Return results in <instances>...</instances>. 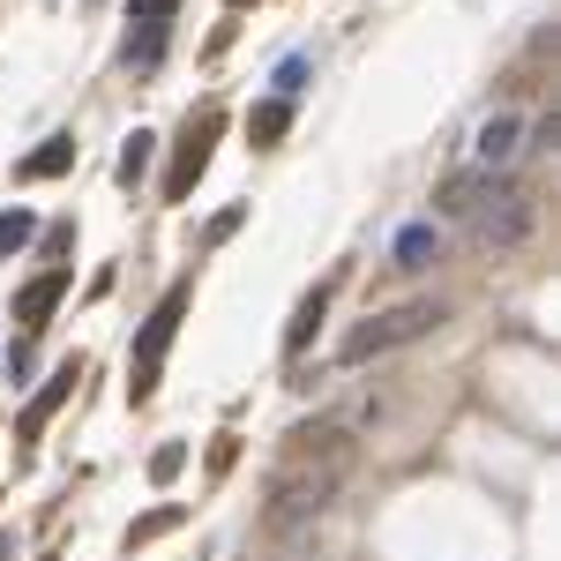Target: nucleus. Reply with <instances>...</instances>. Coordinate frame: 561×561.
<instances>
[{
	"label": "nucleus",
	"mask_w": 561,
	"mask_h": 561,
	"mask_svg": "<svg viewBox=\"0 0 561 561\" xmlns=\"http://www.w3.org/2000/svg\"><path fill=\"white\" fill-rule=\"evenodd\" d=\"M345 465H352V449H330V457L314 465V457H307V442H300L293 472H277V486H270V510H262V524H270V531L314 524L322 510H330V494L345 486Z\"/></svg>",
	"instance_id": "obj_1"
},
{
	"label": "nucleus",
	"mask_w": 561,
	"mask_h": 561,
	"mask_svg": "<svg viewBox=\"0 0 561 561\" xmlns=\"http://www.w3.org/2000/svg\"><path fill=\"white\" fill-rule=\"evenodd\" d=\"M427 330H442V307H434V300L382 307V314H367L359 330H345L337 359H345V367H367V359H382V352H397V345H420Z\"/></svg>",
	"instance_id": "obj_2"
},
{
	"label": "nucleus",
	"mask_w": 561,
	"mask_h": 561,
	"mask_svg": "<svg viewBox=\"0 0 561 561\" xmlns=\"http://www.w3.org/2000/svg\"><path fill=\"white\" fill-rule=\"evenodd\" d=\"M180 314H187V285H173V293L158 300V314L142 322V337H135V359H128V397L135 404L158 397V367H165V352H173V337H180Z\"/></svg>",
	"instance_id": "obj_3"
},
{
	"label": "nucleus",
	"mask_w": 561,
	"mask_h": 561,
	"mask_svg": "<svg viewBox=\"0 0 561 561\" xmlns=\"http://www.w3.org/2000/svg\"><path fill=\"white\" fill-rule=\"evenodd\" d=\"M217 135H225V113L203 105V113L187 121V135H180V158H173V173H165V203H187V195H195V180H203V165H210Z\"/></svg>",
	"instance_id": "obj_4"
},
{
	"label": "nucleus",
	"mask_w": 561,
	"mask_h": 561,
	"mask_svg": "<svg viewBox=\"0 0 561 561\" xmlns=\"http://www.w3.org/2000/svg\"><path fill=\"white\" fill-rule=\"evenodd\" d=\"M472 225H479L486 248H517L524 232H531V195H517L510 180H494V195L472 210Z\"/></svg>",
	"instance_id": "obj_5"
},
{
	"label": "nucleus",
	"mask_w": 561,
	"mask_h": 561,
	"mask_svg": "<svg viewBox=\"0 0 561 561\" xmlns=\"http://www.w3.org/2000/svg\"><path fill=\"white\" fill-rule=\"evenodd\" d=\"M68 285H76V270H68V262H53V270H38V277L15 293V322H23V337H38L45 322H53V307L68 300Z\"/></svg>",
	"instance_id": "obj_6"
},
{
	"label": "nucleus",
	"mask_w": 561,
	"mask_h": 561,
	"mask_svg": "<svg viewBox=\"0 0 561 561\" xmlns=\"http://www.w3.org/2000/svg\"><path fill=\"white\" fill-rule=\"evenodd\" d=\"M517 150H524V121L517 113H486L472 135V173H510Z\"/></svg>",
	"instance_id": "obj_7"
},
{
	"label": "nucleus",
	"mask_w": 561,
	"mask_h": 561,
	"mask_svg": "<svg viewBox=\"0 0 561 561\" xmlns=\"http://www.w3.org/2000/svg\"><path fill=\"white\" fill-rule=\"evenodd\" d=\"M76 375H83L76 359H60V367L45 375V382H38V397H31V404H23V420H15V442H38V434H45V420H53V412L68 404V389H76Z\"/></svg>",
	"instance_id": "obj_8"
},
{
	"label": "nucleus",
	"mask_w": 561,
	"mask_h": 561,
	"mask_svg": "<svg viewBox=\"0 0 561 561\" xmlns=\"http://www.w3.org/2000/svg\"><path fill=\"white\" fill-rule=\"evenodd\" d=\"M173 8L180 0H128V60H142V68H150V60H158V38H165V23H173Z\"/></svg>",
	"instance_id": "obj_9"
},
{
	"label": "nucleus",
	"mask_w": 561,
	"mask_h": 561,
	"mask_svg": "<svg viewBox=\"0 0 561 561\" xmlns=\"http://www.w3.org/2000/svg\"><path fill=\"white\" fill-rule=\"evenodd\" d=\"M494 180L502 173H457V180H442V195H434V210L442 217H472L486 195H494Z\"/></svg>",
	"instance_id": "obj_10"
},
{
	"label": "nucleus",
	"mask_w": 561,
	"mask_h": 561,
	"mask_svg": "<svg viewBox=\"0 0 561 561\" xmlns=\"http://www.w3.org/2000/svg\"><path fill=\"white\" fill-rule=\"evenodd\" d=\"M68 165H76V135H45V150H31L15 165V180H60Z\"/></svg>",
	"instance_id": "obj_11"
},
{
	"label": "nucleus",
	"mask_w": 561,
	"mask_h": 561,
	"mask_svg": "<svg viewBox=\"0 0 561 561\" xmlns=\"http://www.w3.org/2000/svg\"><path fill=\"white\" fill-rule=\"evenodd\" d=\"M434 255H442V232L434 225H404L397 232V270H434Z\"/></svg>",
	"instance_id": "obj_12"
},
{
	"label": "nucleus",
	"mask_w": 561,
	"mask_h": 561,
	"mask_svg": "<svg viewBox=\"0 0 561 561\" xmlns=\"http://www.w3.org/2000/svg\"><path fill=\"white\" fill-rule=\"evenodd\" d=\"M322 307H330V285H314L300 307H293V322H285V352H307V337H314V322H322Z\"/></svg>",
	"instance_id": "obj_13"
},
{
	"label": "nucleus",
	"mask_w": 561,
	"mask_h": 561,
	"mask_svg": "<svg viewBox=\"0 0 561 561\" xmlns=\"http://www.w3.org/2000/svg\"><path fill=\"white\" fill-rule=\"evenodd\" d=\"M293 128V105L285 98H270V105H255V121H248V135H255V150H270L277 135Z\"/></svg>",
	"instance_id": "obj_14"
},
{
	"label": "nucleus",
	"mask_w": 561,
	"mask_h": 561,
	"mask_svg": "<svg viewBox=\"0 0 561 561\" xmlns=\"http://www.w3.org/2000/svg\"><path fill=\"white\" fill-rule=\"evenodd\" d=\"M150 142H158V135H142V128L128 135V150H121V187H135V180L150 173Z\"/></svg>",
	"instance_id": "obj_15"
},
{
	"label": "nucleus",
	"mask_w": 561,
	"mask_h": 561,
	"mask_svg": "<svg viewBox=\"0 0 561 561\" xmlns=\"http://www.w3.org/2000/svg\"><path fill=\"white\" fill-rule=\"evenodd\" d=\"M31 232H38V217H31V210H0V255H15Z\"/></svg>",
	"instance_id": "obj_16"
},
{
	"label": "nucleus",
	"mask_w": 561,
	"mask_h": 561,
	"mask_svg": "<svg viewBox=\"0 0 561 561\" xmlns=\"http://www.w3.org/2000/svg\"><path fill=\"white\" fill-rule=\"evenodd\" d=\"M270 90H277V98L293 105V98H300V90H307V53H293V60H285L277 76H270Z\"/></svg>",
	"instance_id": "obj_17"
},
{
	"label": "nucleus",
	"mask_w": 561,
	"mask_h": 561,
	"mask_svg": "<svg viewBox=\"0 0 561 561\" xmlns=\"http://www.w3.org/2000/svg\"><path fill=\"white\" fill-rule=\"evenodd\" d=\"M173 524H180V510H150V517H135V524H128V547L158 539V531H173Z\"/></svg>",
	"instance_id": "obj_18"
},
{
	"label": "nucleus",
	"mask_w": 561,
	"mask_h": 561,
	"mask_svg": "<svg viewBox=\"0 0 561 561\" xmlns=\"http://www.w3.org/2000/svg\"><path fill=\"white\" fill-rule=\"evenodd\" d=\"M180 465H187V449H180V442H165V449H158V457H150V479H173Z\"/></svg>",
	"instance_id": "obj_19"
},
{
	"label": "nucleus",
	"mask_w": 561,
	"mask_h": 561,
	"mask_svg": "<svg viewBox=\"0 0 561 561\" xmlns=\"http://www.w3.org/2000/svg\"><path fill=\"white\" fill-rule=\"evenodd\" d=\"M554 142H561V113H547V121L531 128V150H554Z\"/></svg>",
	"instance_id": "obj_20"
},
{
	"label": "nucleus",
	"mask_w": 561,
	"mask_h": 561,
	"mask_svg": "<svg viewBox=\"0 0 561 561\" xmlns=\"http://www.w3.org/2000/svg\"><path fill=\"white\" fill-rule=\"evenodd\" d=\"M232 8H248V0H232Z\"/></svg>",
	"instance_id": "obj_21"
}]
</instances>
